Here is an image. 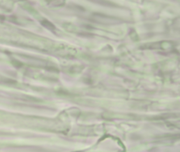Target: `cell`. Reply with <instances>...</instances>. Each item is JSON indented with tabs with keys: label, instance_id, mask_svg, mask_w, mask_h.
<instances>
[{
	"label": "cell",
	"instance_id": "cell-1",
	"mask_svg": "<svg viewBox=\"0 0 180 152\" xmlns=\"http://www.w3.org/2000/svg\"><path fill=\"white\" fill-rule=\"evenodd\" d=\"M42 24L43 26H44L45 27L48 28V29H49L53 30V29H55V27L54 25H53L52 23H51L50 22L48 21H47V20L42 21Z\"/></svg>",
	"mask_w": 180,
	"mask_h": 152
}]
</instances>
